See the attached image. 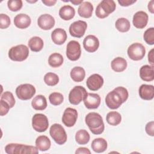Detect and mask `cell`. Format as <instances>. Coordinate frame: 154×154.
Masks as SVG:
<instances>
[{
	"label": "cell",
	"mask_w": 154,
	"mask_h": 154,
	"mask_svg": "<svg viewBox=\"0 0 154 154\" xmlns=\"http://www.w3.org/2000/svg\"><path fill=\"white\" fill-rule=\"evenodd\" d=\"M128 96V91L126 88L117 87L107 94L105 97V103L109 108L116 109L126 101Z\"/></svg>",
	"instance_id": "cell-1"
},
{
	"label": "cell",
	"mask_w": 154,
	"mask_h": 154,
	"mask_svg": "<svg viewBox=\"0 0 154 154\" xmlns=\"http://www.w3.org/2000/svg\"><path fill=\"white\" fill-rule=\"evenodd\" d=\"M85 122L90 131L94 135L101 134L105 129L102 117L97 112H91L87 114Z\"/></svg>",
	"instance_id": "cell-2"
},
{
	"label": "cell",
	"mask_w": 154,
	"mask_h": 154,
	"mask_svg": "<svg viewBox=\"0 0 154 154\" xmlns=\"http://www.w3.org/2000/svg\"><path fill=\"white\" fill-rule=\"evenodd\" d=\"M5 151L8 154H37L38 149L37 147L18 143H10L5 146Z\"/></svg>",
	"instance_id": "cell-3"
},
{
	"label": "cell",
	"mask_w": 154,
	"mask_h": 154,
	"mask_svg": "<svg viewBox=\"0 0 154 154\" xmlns=\"http://www.w3.org/2000/svg\"><path fill=\"white\" fill-rule=\"evenodd\" d=\"M116 8V5L113 0H103L96 7V16L100 19L105 18L114 12Z\"/></svg>",
	"instance_id": "cell-4"
},
{
	"label": "cell",
	"mask_w": 154,
	"mask_h": 154,
	"mask_svg": "<svg viewBox=\"0 0 154 154\" xmlns=\"http://www.w3.org/2000/svg\"><path fill=\"white\" fill-rule=\"evenodd\" d=\"M29 55V49L25 45H19L11 47L8 51V57L14 61H23Z\"/></svg>",
	"instance_id": "cell-5"
},
{
	"label": "cell",
	"mask_w": 154,
	"mask_h": 154,
	"mask_svg": "<svg viewBox=\"0 0 154 154\" xmlns=\"http://www.w3.org/2000/svg\"><path fill=\"white\" fill-rule=\"evenodd\" d=\"M49 134L54 141L59 145L64 144L67 141L66 132L60 124H53L50 128Z\"/></svg>",
	"instance_id": "cell-6"
},
{
	"label": "cell",
	"mask_w": 154,
	"mask_h": 154,
	"mask_svg": "<svg viewBox=\"0 0 154 154\" xmlns=\"http://www.w3.org/2000/svg\"><path fill=\"white\" fill-rule=\"evenodd\" d=\"M35 87L30 84H23L19 85L16 89V94L17 97L22 100L31 99L35 94Z\"/></svg>",
	"instance_id": "cell-7"
},
{
	"label": "cell",
	"mask_w": 154,
	"mask_h": 154,
	"mask_svg": "<svg viewBox=\"0 0 154 154\" xmlns=\"http://www.w3.org/2000/svg\"><path fill=\"white\" fill-rule=\"evenodd\" d=\"M128 55L134 61L142 60L145 56V47L140 43H134L131 45L127 50Z\"/></svg>",
	"instance_id": "cell-8"
},
{
	"label": "cell",
	"mask_w": 154,
	"mask_h": 154,
	"mask_svg": "<svg viewBox=\"0 0 154 154\" xmlns=\"http://www.w3.org/2000/svg\"><path fill=\"white\" fill-rule=\"evenodd\" d=\"M32 126L34 130L38 132H43L47 130L49 122L47 117L43 114H35L32 118Z\"/></svg>",
	"instance_id": "cell-9"
},
{
	"label": "cell",
	"mask_w": 154,
	"mask_h": 154,
	"mask_svg": "<svg viewBox=\"0 0 154 154\" xmlns=\"http://www.w3.org/2000/svg\"><path fill=\"white\" fill-rule=\"evenodd\" d=\"M87 92L84 87L81 85L74 87L70 91L69 94V100L71 104L78 105L84 100Z\"/></svg>",
	"instance_id": "cell-10"
},
{
	"label": "cell",
	"mask_w": 154,
	"mask_h": 154,
	"mask_svg": "<svg viewBox=\"0 0 154 154\" xmlns=\"http://www.w3.org/2000/svg\"><path fill=\"white\" fill-rule=\"evenodd\" d=\"M81 54V45L79 42L76 40L70 41L66 47V56L67 58L71 61H76L80 58Z\"/></svg>",
	"instance_id": "cell-11"
},
{
	"label": "cell",
	"mask_w": 154,
	"mask_h": 154,
	"mask_svg": "<svg viewBox=\"0 0 154 154\" xmlns=\"http://www.w3.org/2000/svg\"><path fill=\"white\" fill-rule=\"evenodd\" d=\"M87 28V23L85 21L79 20L73 22L70 25L69 32L72 37L81 38L84 35Z\"/></svg>",
	"instance_id": "cell-12"
},
{
	"label": "cell",
	"mask_w": 154,
	"mask_h": 154,
	"mask_svg": "<svg viewBox=\"0 0 154 154\" xmlns=\"http://www.w3.org/2000/svg\"><path fill=\"white\" fill-rule=\"evenodd\" d=\"M78 118L77 111L72 108H67L63 114L62 122L67 127H72L75 125Z\"/></svg>",
	"instance_id": "cell-13"
},
{
	"label": "cell",
	"mask_w": 154,
	"mask_h": 154,
	"mask_svg": "<svg viewBox=\"0 0 154 154\" xmlns=\"http://www.w3.org/2000/svg\"><path fill=\"white\" fill-rule=\"evenodd\" d=\"M103 84V79L102 76L97 73L90 75L86 81L87 87L91 91L98 90L102 87Z\"/></svg>",
	"instance_id": "cell-14"
},
{
	"label": "cell",
	"mask_w": 154,
	"mask_h": 154,
	"mask_svg": "<svg viewBox=\"0 0 154 154\" xmlns=\"http://www.w3.org/2000/svg\"><path fill=\"white\" fill-rule=\"evenodd\" d=\"M55 19L53 16L49 14H43L40 16L37 19L38 26L43 30H49L55 25Z\"/></svg>",
	"instance_id": "cell-15"
},
{
	"label": "cell",
	"mask_w": 154,
	"mask_h": 154,
	"mask_svg": "<svg viewBox=\"0 0 154 154\" xmlns=\"http://www.w3.org/2000/svg\"><path fill=\"white\" fill-rule=\"evenodd\" d=\"M83 46L87 52H94L97 50L99 46V39L94 35H88L84 39Z\"/></svg>",
	"instance_id": "cell-16"
},
{
	"label": "cell",
	"mask_w": 154,
	"mask_h": 154,
	"mask_svg": "<svg viewBox=\"0 0 154 154\" xmlns=\"http://www.w3.org/2000/svg\"><path fill=\"white\" fill-rule=\"evenodd\" d=\"M148 15L143 11H138L136 12L132 19L134 26L138 29H143L146 26L148 22Z\"/></svg>",
	"instance_id": "cell-17"
},
{
	"label": "cell",
	"mask_w": 154,
	"mask_h": 154,
	"mask_svg": "<svg viewBox=\"0 0 154 154\" xmlns=\"http://www.w3.org/2000/svg\"><path fill=\"white\" fill-rule=\"evenodd\" d=\"M83 100L85 107L88 109H96L100 104V97L97 93H87Z\"/></svg>",
	"instance_id": "cell-18"
},
{
	"label": "cell",
	"mask_w": 154,
	"mask_h": 154,
	"mask_svg": "<svg viewBox=\"0 0 154 154\" xmlns=\"http://www.w3.org/2000/svg\"><path fill=\"white\" fill-rule=\"evenodd\" d=\"M31 22L30 17L23 13L17 14L14 18V25L19 29H25L28 28Z\"/></svg>",
	"instance_id": "cell-19"
},
{
	"label": "cell",
	"mask_w": 154,
	"mask_h": 154,
	"mask_svg": "<svg viewBox=\"0 0 154 154\" xmlns=\"http://www.w3.org/2000/svg\"><path fill=\"white\" fill-rule=\"evenodd\" d=\"M140 97L146 100L153 99L154 97V87L152 85L142 84L138 90Z\"/></svg>",
	"instance_id": "cell-20"
},
{
	"label": "cell",
	"mask_w": 154,
	"mask_h": 154,
	"mask_svg": "<svg viewBox=\"0 0 154 154\" xmlns=\"http://www.w3.org/2000/svg\"><path fill=\"white\" fill-rule=\"evenodd\" d=\"M67 33L62 28H56L51 33V38L52 42L58 45H63L67 39Z\"/></svg>",
	"instance_id": "cell-21"
},
{
	"label": "cell",
	"mask_w": 154,
	"mask_h": 154,
	"mask_svg": "<svg viewBox=\"0 0 154 154\" xmlns=\"http://www.w3.org/2000/svg\"><path fill=\"white\" fill-rule=\"evenodd\" d=\"M140 76L141 79L144 81H152L154 79L153 66H143L140 69Z\"/></svg>",
	"instance_id": "cell-22"
},
{
	"label": "cell",
	"mask_w": 154,
	"mask_h": 154,
	"mask_svg": "<svg viewBox=\"0 0 154 154\" xmlns=\"http://www.w3.org/2000/svg\"><path fill=\"white\" fill-rule=\"evenodd\" d=\"M93 11V6L88 1H83L78 9V14L84 18H89L92 16Z\"/></svg>",
	"instance_id": "cell-23"
},
{
	"label": "cell",
	"mask_w": 154,
	"mask_h": 154,
	"mask_svg": "<svg viewBox=\"0 0 154 154\" xmlns=\"http://www.w3.org/2000/svg\"><path fill=\"white\" fill-rule=\"evenodd\" d=\"M91 147L94 152L96 153H102L105 151L107 149V141L103 138H97L93 140Z\"/></svg>",
	"instance_id": "cell-24"
},
{
	"label": "cell",
	"mask_w": 154,
	"mask_h": 154,
	"mask_svg": "<svg viewBox=\"0 0 154 154\" xmlns=\"http://www.w3.org/2000/svg\"><path fill=\"white\" fill-rule=\"evenodd\" d=\"M75 8L69 5H65L61 7L59 10L60 17L64 20L72 19L75 16Z\"/></svg>",
	"instance_id": "cell-25"
},
{
	"label": "cell",
	"mask_w": 154,
	"mask_h": 154,
	"mask_svg": "<svg viewBox=\"0 0 154 154\" xmlns=\"http://www.w3.org/2000/svg\"><path fill=\"white\" fill-rule=\"evenodd\" d=\"M127 61L122 57H117L111 63V69L116 72H122L127 67Z\"/></svg>",
	"instance_id": "cell-26"
},
{
	"label": "cell",
	"mask_w": 154,
	"mask_h": 154,
	"mask_svg": "<svg viewBox=\"0 0 154 154\" xmlns=\"http://www.w3.org/2000/svg\"><path fill=\"white\" fill-rule=\"evenodd\" d=\"M31 105L35 110H44L47 107L46 99L44 96L38 94L34 97L31 102Z\"/></svg>",
	"instance_id": "cell-27"
},
{
	"label": "cell",
	"mask_w": 154,
	"mask_h": 154,
	"mask_svg": "<svg viewBox=\"0 0 154 154\" xmlns=\"http://www.w3.org/2000/svg\"><path fill=\"white\" fill-rule=\"evenodd\" d=\"M51 142L46 135H40L35 140V146L40 151H46L51 147Z\"/></svg>",
	"instance_id": "cell-28"
},
{
	"label": "cell",
	"mask_w": 154,
	"mask_h": 154,
	"mask_svg": "<svg viewBox=\"0 0 154 154\" xmlns=\"http://www.w3.org/2000/svg\"><path fill=\"white\" fill-rule=\"evenodd\" d=\"M29 48L33 52L40 51L44 46L43 40L38 36H34L31 37L28 43Z\"/></svg>",
	"instance_id": "cell-29"
},
{
	"label": "cell",
	"mask_w": 154,
	"mask_h": 154,
	"mask_svg": "<svg viewBox=\"0 0 154 154\" xmlns=\"http://www.w3.org/2000/svg\"><path fill=\"white\" fill-rule=\"evenodd\" d=\"M70 75L73 81L76 82H79L84 79L85 76V72L82 67L76 66L71 70Z\"/></svg>",
	"instance_id": "cell-30"
},
{
	"label": "cell",
	"mask_w": 154,
	"mask_h": 154,
	"mask_svg": "<svg viewBox=\"0 0 154 154\" xmlns=\"http://www.w3.org/2000/svg\"><path fill=\"white\" fill-rule=\"evenodd\" d=\"M63 57L59 53H53L48 58V64L52 67H58L63 63Z\"/></svg>",
	"instance_id": "cell-31"
},
{
	"label": "cell",
	"mask_w": 154,
	"mask_h": 154,
	"mask_svg": "<svg viewBox=\"0 0 154 154\" xmlns=\"http://www.w3.org/2000/svg\"><path fill=\"white\" fill-rule=\"evenodd\" d=\"M107 123L111 126H117L122 121V116L117 111H110L106 116Z\"/></svg>",
	"instance_id": "cell-32"
},
{
	"label": "cell",
	"mask_w": 154,
	"mask_h": 154,
	"mask_svg": "<svg viewBox=\"0 0 154 154\" xmlns=\"http://www.w3.org/2000/svg\"><path fill=\"white\" fill-rule=\"evenodd\" d=\"M90 134L85 129H81L76 132L75 134V140L76 143L81 145H84L90 141Z\"/></svg>",
	"instance_id": "cell-33"
},
{
	"label": "cell",
	"mask_w": 154,
	"mask_h": 154,
	"mask_svg": "<svg viewBox=\"0 0 154 154\" xmlns=\"http://www.w3.org/2000/svg\"><path fill=\"white\" fill-rule=\"evenodd\" d=\"M115 26L116 29L121 32H128L131 27V24L128 19L125 17H120L119 18L115 23Z\"/></svg>",
	"instance_id": "cell-34"
},
{
	"label": "cell",
	"mask_w": 154,
	"mask_h": 154,
	"mask_svg": "<svg viewBox=\"0 0 154 154\" xmlns=\"http://www.w3.org/2000/svg\"><path fill=\"white\" fill-rule=\"evenodd\" d=\"M44 82L48 86H54L59 82L58 76L52 72H48L44 76Z\"/></svg>",
	"instance_id": "cell-35"
},
{
	"label": "cell",
	"mask_w": 154,
	"mask_h": 154,
	"mask_svg": "<svg viewBox=\"0 0 154 154\" xmlns=\"http://www.w3.org/2000/svg\"><path fill=\"white\" fill-rule=\"evenodd\" d=\"M50 103L55 106L61 104L64 100L63 95L58 92H53L49 96Z\"/></svg>",
	"instance_id": "cell-36"
},
{
	"label": "cell",
	"mask_w": 154,
	"mask_h": 154,
	"mask_svg": "<svg viewBox=\"0 0 154 154\" xmlns=\"http://www.w3.org/2000/svg\"><path fill=\"white\" fill-rule=\"evenodd\" d=\"M144 40L150 45L154 44V28L151 27L147 29L143 34Z\"/></svg>",
	"instance_id": "cell-37"
},
{
	"label": "cell",
	"mask_w": 154,
	"mask_h": 154,
	"mask_svg": "<svg viewBox=\"0 0 154 154\" xmlns=\"http://www.w3.org/2000/svg\"><path fill=\"white\" fill-rule=\"evenodd\" d=\"M1 100H3L7 102L9 104L10 108H13L14 106V104L16 103L15 99L13 96V93L10 91H5L4 93H2L1 94Z\"/></svg>",
	"instance_id": "cell-38"
},
{
	"label": "cell",
	"mask_w": 154,
	"mask_h": 154,
	"mask_svg": "<svg viewBox=\"0 0 154 154\" xmlns=\"http://www.w3.org/2000/svg\"><path fill=\"white\" fill-rule=\"evenodd\" d=\"M22 5V1L21 0H9L7 2L8 8L12 11L20 10Z\"/></svg>",
	"instance_id": "cell-39"
},
{
	"label": "cell",
	"mask_w": 154,
	"mask_h": 154,
	"mask_svg": "<svg viewBox=\"0 0 154 154\" xmlns=\"http://www.w3.org/2000/svg\"><path fill=\"white\" fill-rule=\"evenodd\" d=\"M10 17L5 14L1 13L0 14V28L1 29H6L10 25Z\"/></svg>",
	"instance_id": "cell-40"
},
{
	"label": "cell",
	"mask_w": 154,
	"mask_h": 154,
	"mask_svg": "<svg viewBox=\"0 0 154 154\" xmlns=\"http://www.w3.org/2000/svg\"><path fill=\"white\" fill-rule=\"evenodd\" d=\"M10 108V106L7 102H5L3 100H0V115H1V116H4L6 115L8 112Z\"/></svg>",
	"instance_id": "cell-41"
},
{
	"label": "cell",
	"mask_w": 154,
	"mask_h": 154,
	"mask_svg": "<svg viewBox=\"0 0 154 154\" xmlns=\"http://www.w3.org/2000/svg\"><path fill=\"white\" fill-rule=\"evenodd\" d=\"M145 130L146 133L152 137H153L154 135V122L151 121L148 122L146 126H145Z\"/></svg>",
	"instance_id": "cell-42"
},
{
	"label": "cell",
	"mask_w": 154,
	"mask_h": 154,
	"mask_svg": "<svg viewBox=\"0 0 154 154\" xmlns=\"http://www.w3.org/2000/svg\"><path fill=\"white\" fill-rule=\"evenodd\" d=\"M136 1V0H118L119 4L122 7L129 6L135 3Z\"/></svg>",
	"instance_id": "cell-43"
},
{
	"label": "cell",
	"mask_w": 154,
	"mask_h": 154,
	"mask_svg": "<svg viewBox=\"0 0 154 154\" xmlns=\"http://www.w3.org/2000/svg\"><path fill=\"white\" fill-rule=\"evenodd\" d=\"M76 154H81V153H84V154H90L91 152L90 150L87 148V147H79L76 149L75 151Z\"/></svg>",
	"instance_id": "cell-44"
},
{
	"label": "cell",
	"mask_w": 154,
	"mask_h": 154,
	"mask_svg": "<svg viewBox=\"0 0 154 154\" xmlns=\"http://www.w3.org/2000/svg\"><path fill=\"white\" fill-rule=\"evenodd\" d=\"M148 61L150 63L151 66H153V49H152L148 54Z\"/></svg>",
	"instance_id": "cell-45"
},
{
	"label": "cell",
	"mask_w": 154,
	"mask_h": 154,
	"mask_svg": "<svg viewBox=\"0 0 154 154\" xmlns=\"http://www.w3.org/2000/svg\"><path fill=\"white\" fill-rule=\"evenodd\" d=\"M42 2L46 6H52L56 4L57 1L56 0H42Z\"/></svg>",
	"instance_id": "cell-46"
},
{
	"label": "cell",
	"mask_w": 154,
	"mask_h": 154,
	"mask_svg": "<svg viewBox=\"0 0 154 154\" xmlns=\"http://www.w3.org/2000/svg\"><path fill=\"white\" fill-rule=\"evenodd\" d=\"M153 3H154L153 0L150 1L149 2V4H148V7H148V10H149V11L151 13H152V14H153V13H154Z\"/></svg>",
	"instance_id": "cell-47"
},
{
	"label": "cell",
	"mask_w": 154,
	"mask_h": 154,
	"mask_svg": "<svg viewBox=\"0 0 154 154\" xmlns=\"http://www.w3.org/2000/svg\"><path fill=\"white\" fill-rule=\"evenodd\" d=\"M71 3H72L73 5H80L81 3L83 2V0H72L70 1Z\"/></svg>",
	"instance_id": "cell-48"
},
{
	"label": "cell",
	"mask_w": 154,
	"mask_h": 154,
	"mask_svg": "<svg viewBox=\"0 0 154 154\" xmlns=\"http://www.w3.org/2000/svg\"><path fill=\"white\" fill-rule=\"evenodd\" d=\"M28 2H31V3H34V2H37V1H26Z\"/></svg>",
	"instance_id": "cell-49"
}]
</instances>
